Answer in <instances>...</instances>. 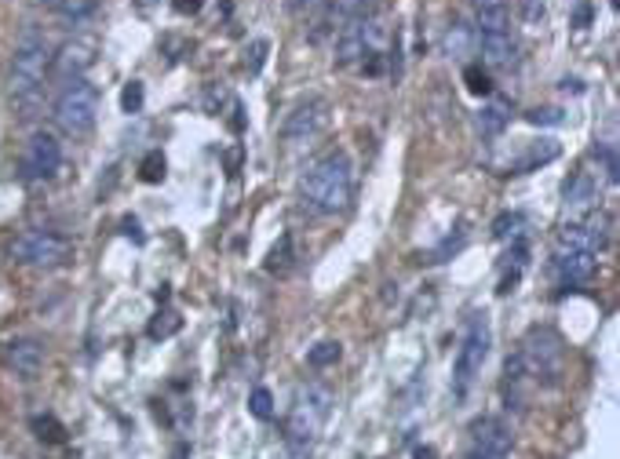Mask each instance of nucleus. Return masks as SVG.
<instances>
[{"mask_svg":"<svg viewBox=\"0 0 620 459\" xmlns=\"http://www.w3.org/2000/svg\"><path fill=\"white\" fill-rule=\"evenodd\" d=\"M205 8V0H171V12L175 15H198Z\"/></svg>","mask_w":620,"mask_h":459,"instance_id":"c9c22d12","label":"nucleus"},{"mask_svg":"<svg viewBox=\"0 0 620 459\" xmlns=\"http://www.w3.org/2000/svg\"><path fill=\"white\" fill-rule=\"evenodd\" d=\"M121 230H125L128 237H135V241L143 244V234H139V223H135V219H121Z\"/></svg>","mask_w":620,"mask_h":459,"instance_id":"58836bf2","label":"nucleus"},{"mask_svg":"<svg viewBox=\"0 0 620 459\" xmlns=\"http://www.w3.org/2000/svg\"><path fill=\"white\" fill-rule=\"evenodd\" d=\"M41 5H48V8H59V0H41Z\"/></svg>","mask_w":620,"mask_h":459,"instance_id":"c03bdc74","label":"nucleus"},{"mask_svg":"<svg viewBox=\"0 0 620 459\" xmlns=\"http://www.w3.org/2000/svg\"><path fill=\"white\" fill-rule=\"evenodd\" d=\"M339 353H343V346H339V343H332V339H325V343L310 346L307 361H310V369H329V364H336V361H339Z\"/></svg>","mask_w":620,"mask_h":459,"instance_id":"a878e982","label":"nucleus"},{"mask_svg":"<svg viewBox=\"0 0 620 459\" xmlns=\"http://www.w3.org/2000/svg\"><path fill=\"white\" fill-rule=\"evenodd\" d=\"M248 412L255 416V419H274V394L267 390V387H255L252 394H248Z\"/></svg>","mask_w":620,"mask_h":459,"instance_id":"393cba45","label":"nucleus"},{"mask_svg":"<svg viewBox=\"0 0 620 459\" xmlns=\"http://www.w3.org/2000/svg\"><path fill=\"white\" fill-rule=\"evenodd\" d=\"M507 121H511V103L507 99H493V103H486L478 110V132L489 135V139L500 135L507 128Z\"/></svg>","mask_w":620,"mask_h":459,"instance_id":"6ab92c4d","label":"nucleus"},{"mask_svg":"<svg viewBox=\"0 0 620 459\" xmlns=\"http://www.w3.org/2000/svg\"><path fill=\"white\" fill-rule=\"evenodd\" d=\"M588 23H591V5H580V8H577V15H573V26H577V30H584Z\"/></svg>","mask_w":620,"mask_h":459,"instance_id":"4c0bfd02","label":"nucleus"},{"mask_svg":"<svg viewBox=\"0 0 620 459\" xmlns=\"http://www.w3.org/2000/svg\"><path fill=\"white\" fill-rule=\"evenodd\" d=\"M180 314L175 310H161V314H153V321H150V339H168V335H175L180 332Z\"/></svg>","mask_w":620,"mask_h":459,"instance_id":"cd10ccee","label":"nucleus"},{"mask_svg":"<svg viewBox=\"0 0 620 459\" xmlns=\"http://www.w3.org/2000/svg\"><path fill=\"white\" fill-rule=\"evenodd\" d=\"M595 157L602 161V171H606V179H609V182H616V179H620V161H616V146H613L609 139H602V142L595 146Z\"/></svg>","mask_w":620,"mask_h":459,"instance_id":"7c9ffc66","label":"nucleus"},{"mask_svg":"<svg viewBox=\"0 0 620 459\" xmlns=\"http://www.w3.org/2000/svg\"><path fill=\"white\" fill-rule=\"evenodd\" d=\"M518 12H522V23L537 26L548 15V0H518Z\"/></svg>","mask_w":620,"mask_h":459,"instance_id":"72a5a7b5","label":"nucleus"},{"mask_svg":"<svg viewBox=\"0 0 620 459\" xmlns=\"http://www.w3.org/2000/svg\"><path fill=\"white\" fill-rule=\"evenodd\" d=\"M325 124H329V103H325V99H307V103H300V106L285 117L282 139H285L289 146H303V142H314V139L325 132Z\"/></svg>","mask_w":620,"mask_h":459,"instance_id":"9d476101","label":"nucleus"},{"mask_svg":"<svg viewBox=\"0 0 620 459\" xmlns=\"http://www.w3.org/2000/svg\"><path fill=\"white\" fill-rule=\"evenodd\" d=\"M267 51H271V44H267V41H255V44H252V62H248V69H252V73H259V69H263V59H267Z\"/></svg>","mask_w":620,"mask_h":459,"instance_id":"e433bc0d","label":"nucleus"},{"mask_svg":"<svg viewBox=\"0 0 620 459\" xmlns=\"http://www.w3.org/2000/svg\"><path fill=\"white\" fill-rule=\"evenodd\" d=\"M292 255H296V252H292V237L285 234V237L271 248V255H267V270H271V273H278V278H285V273L292 270Z\"/></svg>","mask_w":620,"mask_h":459,"instance_id":"5701e85b","label":"nucleus"},{"mask_svg":"<svg viewBox=\"0 0 620 459\" xmlns=\"http://www.w3.org/2000/svg\"><path fill=\"white\" fill-rule=\"evenodd\" d=\"M62 168V142L51 132H33L23 150V179L26 182H48Z\"/></svg>","mask_w":620,"mask_h":459,"instance_id":"1a4fd4ad","label":"nucleus"},{"mask_svg":"<svg viewBox=\"0 0 620 459\" xmlns=\"http://www.w3.org/2000/svg\"><path fill=\"white\" fill-rule=\"evenodd\" d=\"M300 12H314V8H325V0H296Z\"/></svg>","mask_w":620,"mask_h":459,"instance_id":"a19ab883","label":"nucleus"},{"mask_svg":"<svg viewBox=\"0 0 620 459\" xmlns=\"http://www.w3.org/2000/svg\"><path fill=\"white\" fill-rule=\"evenodd\" d=\"M135 5H139V12H146L150 5H157V0H135Z\"/></svg>","mask_w":620,"mask_h":459,"instance_id":"37998d69","label":"nucleus"},{"mask_svg":"<svg viewBox=\"0 0 620 459\" xmlns=\"http://www.w3.org/2000/svg\"><path fill=\"white\" fill-rule=\"evenodd\" d=\"M227 99H230V96H227V87H216V84H212V87L205 91V114H219Z\"/></svg>","mask_w":620,"mask_h":459,"instance_id":"f704fd0d","label":"nucleus"},{"mask_svg":"<svg viewBox=\"0 0 620 459\" xmlns=\"http://www.w3.org/2000/svg\"><path fill=\"white\" fill-rule=\"evenodd\" d=\"M5 364H8L15 376L33 380L41 372V364H44V346L37 339H12L5 346Z\"/></svg>","mask_w":620,"mask_h":459,"instance_id":"2eb2a0df","label":"nucleus"},{"mask_svg":"<svg viewBox=\"0 0 620 459\" xmlns=\"http://www.w3.org/2000/svg\"><path fill=\"white\" fill-rule=\"evenodd\" d=\"M595 262H598V255H588V252H555L551 255V270H555L562 289L584 285L595 273Z\"/></svg>","mask_w":620,"mask_h":459,"instance_id":"ddd939ff","label":"nucleus"},{"mask_svg":"<svg viewBox=\"0 0 620 459\" xmlns=\"http://www.w3.org/2000/svg\"><path fill=\"white\" fill-rule=\"evenodd\" d=\"M489 346H493V328H489V314H471L467 317V328H464V339H460V350H457V364H453V390L457 398H467V390L475 387L482 364L489 357Z\"/></svg>","mask_w":620,"mask_h":459,"instance_id":"423d86ee","label":"nucleus"},{"mask_svg":"<svg viewBox=\"0 0 620 459\" xmlns=\"http://www.w3.org/2000/svg\"><path fill=\"white\" fill-rule=\"evenodd\" d=\"M139 179H143V182H150V187L164 179V153H161V150H150V153L143 157V164H139Z\"/></svg>","mask_w":620,"mask_h":459,"instance_id":"c756f323","label":"nucleus"},{"mask_svg":"<svg viewBox=\"0 0 620 459\" xmlns=\"http://www.w3.org/2000/svg\"><path fill=\"white\" fill-rule=\"evenodd\" d=\"M354 197V164L343 150H329L318 157L300 179V201L314 216H339Z\"/></svg>","mask_w":620,"mask_h":459,"instance_id":"f257e3e1","label":"nucleus"},{"mask_svg":"<svg viewBox=\"0 0 620 459\" xmlns=\"http://www.w3.org/2000/svg\"><path fill=\"white\" fill-rule=\"evenodd\" d=\"M464 84H467L471 96H493V77H489V69H482L478 62L464 66Z\"/></svg>","mask_w":620,"mask_h":459,"instance_id":"b1692460","label":"nucleus"},{"mask_svg":"<svg viewBox=\"0 0 620 459\" xmlns=\"http://www.w3.org/2000/svg\"><path fill=\"white\" fill-rule=\"evenodd\" d=\"M566 208L569 212H584V208H591L595 205V197H598V182L591 179V171H577L569 182H566Z\"/></svg>","mask_w":620,"mask_h":459,"instance_id":"f3484780","label":"nucleus"},{"mask_svg":"<svg viewBox=\"0 0 620 459\" xmlns=\"http://www.w3.org/2000/svg\"><path fill=\"white\" fill-rule=\"evenodd\" d=\"M609 241V230H606V219L598 216H588V219H577L569 226L559 230L555 237V252H588V255H598Z\"/></svg>","mask_w":620,"mask_h":459,"instance_id":"9b49d317","label":"nucleus"},{"mask_svg":"<svg viewBox=\"0 0 620 459\" xmlns=\"http://www.w3.org/2000/svg\"><path fill=\"white\" fill-rule=\"evenodd\" d=\"M478 48H482V59L489 69H511L518 62V41L511 30L504 33H475Z\"/></svg>","mask_w":620,"mask_h":459,"instance_id":"dca6fc26","label":"nucleus"},{"mask_svg":"<svg viewBox=\"0 0 620 459\" xmlns=\"http://www.w3.org/2000/svg\"><path fill=\"white\" fill-rule=\"evenodd\" d=\"M96 59H99L96 37H69V41L51 55V69H55L62 80H77V77H84L88 69L96 66Z\"/></svg>","mask_w":620,"mask_h":459,"instance_id":"f8f14e48","label":"nucleus"},{"mask_svg":"<svg viewBox=\"0 0 620 459\" xmlns=\"http://www.w3.org/2000/svg\"><path fill=\"white\" fill-rule=\"evenodd\" d=\"M467 459H511V455H493V452H478V448H467Z\"/></svg>","mask_w":620,"mask_h":459,"instance_id":"ea45409f","label":"nucleus"},{"mask_svg":"<svg viewBox=\"0 0 620 459\" xmlns=\"http://www.w3.org/2000/svg\"><path fill=\"white\" fill-rule=\"evenodd\" d=\"M12 259L33 270H55L73 259V241L51 230H26L12 241Z\"/></svg>","mask_w":620,"mask_h":459,"instance_id":"6e6552de","label":"nucleus"},{"mask_svg":"<svg viewBox=\"0 0 620 459\" xmlns=\"http://www.w3.org/2000/svg\"><path fill=\"white\" fill-rule=\"evenodd\" d=\"M384 41H387V23L376 12H369L362 19H350L339 26L336 62L354 66V62H366L369 55H384Z\"/></svg>","mask_w":620,"mask_h":459,"instance_id":"0eeeda50","label":"nucleus"},{"mask_svg":"<svg viewBox=\"0 0 620 459\" xmlns=\"http://www.w3.org/2000/svg\"><path fill=\"white\" fill-rule=\"evenodd\" d=\"M33 430H37V437L48 441V445H62V441H66V430H62V423H59L55 416H37V419H33Z\"/></svg>","mask_w":620,"mask_h":459,"instance_id":"c85d7f7f","label":"nucleus"},{"mask_svg":"<svg viewBox=\"0 0 620 459\" xmlns=\"http://www.w3.org/2000/svg\"><path fill=\"white\" fill-rule=\"evenodd\" d=\"M51 69V48L44 41V33L37 26H26L23 37L15 41V55H12V73H8V84H12V96L15 103H33L44 87V77Z\"/></svg>","mask_w":620,"mask_h":459,"instance_id":"f03ea898","label":"nucleus"},{"mask_svg":"<svg viewBox=\"0 0 620 459\" xmlns=\"http://www.w3.org/2000/svg\"><path fill=\"white\" fill-rule=\"evenodd\" d=\"M525 121H529V124H537V128H541V124L559 128V124L566 121V114H562V110H555V106H537V110H529V114H525Z\"/></svg>","mask_w":620,"mask_h":459,"instance_id":"473e14b6","label":"nucleus"},{"mask_svg":"<svg viewBox=\"0 0 620 459\" xmlns=\"http://www.w3.org/2000/svg\"><path fill=\"white\" fill-rule=\"evenodd\" d=\"M373 5L376 0H325V23L332 26V23H350V19H362V15H369L373 12Z\"/></svg>","mask_w":620,"mask_h":459,"instance_id":"a211bd4d","label":"nucleus"},{"mask_svg":"<svg viewBox=\"0 0 620 459\" xmlns=\"http://www.w3.org/2000/svg\"><path fill=\"white\" fill-rule=\"evenodd\" d=\"M511 445H514V437H511V430L500 419L482 416V419L471 423V448L493 452V455H511Z\"/></svg>","mask_w":620,"mask_h":459,"instance_id":"4468645a","label":"nucleus"},{"mask_svg":"<svg viewBox=\"0 0 620 459\" xmlns=\"http://www.w3.org/2000/svg\"><path fill=\"white\" fill-rule=\"evenodd\" d=\"M99 5L103 0H59V19L66 23V26H80V23H88V19H96V12H99Z\"/></svg>","mask_w":620,"mask_h":459,"instance_id":"412c9836","label":"nucleus"},{"mask_svg":"<svg viewBox=\"0 0 620 459\" xmlns=\"http://www.w3.org/2000/svg\"><path fill=\"white\" fill-rule=\"evenodd\" d=\"M555 157H559V142H555V139H541V142L529 146V153H525L518 164H511V171H514V175L533 171V168H541V164H551Z\"/></svg>","mask_w":620,"mask_h":459,"instance_id":"aec40b11","label":"nucleus"},{"mask_svg":"<svg viewBox=\"0 0 620 459\" xmlns=\"http://www.w3.org/2000/svg\"><path fill=\"white\" fill-rule=\"evenodd\" d=\"M329 412H332V390H329V387L307 383V387L296 394V405H292V412H289V419H285V441H289V448H292L296 455H303V452L314 445V437L321 434Z\"/></svg>","mask_w":620,"mask_h":459,"instance_id":"7ed1b4c3","label":"nucleus"},{"mask_svg":"<svg viewBox=\"0 0 620 459\" xmlns=\"http://www.w3.org/2000/svg\"><path fill=\"white\" fill-rule=\"evenodd\" d=\"M514 357L522 364L525 380H537V383H548V387H555L562 380L566 346H562L559 332H551V328H529Z\"/></svg>","mask_w":620,"mask_h":459,"instance_id":"39448f33","label":"nucleus"},{"mask_svg":"<svg viewBox=\"0 0 620 459\" xmlns=\"http://www.w3.org/2000/svg\"><path fill=\"white\" fill-rule=\"evenodd\" d=\"M464 244H467V230H464V226H457V237L449 234L446 241H441V244H438V248L427 255V262H446V259H453V255H457Z\"/></svg>","mask_w":620,"mask_h":459,"instance_id":"bb28decb","label":"nucleus"},{"mask_svg":"<svg viewBox=\"0 0 620 459\" xmlns=\"http://www.w3.org/2000/svg\"><path fill=\"white\" fill-rule=\"evenodd\" d=\"M143 103H146V87H143V80L125 84V91H121V110H125V114H139Z\"/></svg>","mask_w":620,"mask_h":459,"instance_id":"2f4dec72","label":"nucleus"},{"mask_svg":"<svg viewBox=\"0 0 620 459\" xmlns=\"http://www.w3.org/2000/svg\"><path fill=\"white\" fill-rule=\"evenodd\" d=\"M416 459H434V452L430 448H416Z\"/></svg>","mask_w":620,"mask_h":459,"instance_id":"79ce46f5","label":"nucleus"},{"mask_svg":"<svg viewBox=\"0 0 620 459\" xmlns=\"http://www.w3.org/2000/svg\"><path fill=\"white\" fill-rule=\"evenodd\" d=\"M471 44H475V26H467L464 19H457L449 26V33H446V51L449 55H467Z\"/></svg>","mask_w":620,"mask_h":459,"instance_id":"4be33fe9","label":"nucleus"},{"mask_svg":"<svg viewBox=\"0 0 620 459\" xmlns=\"http://www.w3.org/2000/svg\"><path fill=\"white\" fill-rule=\"evenodd\" d=\"M51 117H55L62 135L84 139L88 132L96 128V121H99V87L88 84L84 77L66 80V87L59 91V99L51 106Z\"/></svg>","mask_w":620,"mask_h":459,"instance_id":"20e7f679","label":"nucleus"}]
</instances>
